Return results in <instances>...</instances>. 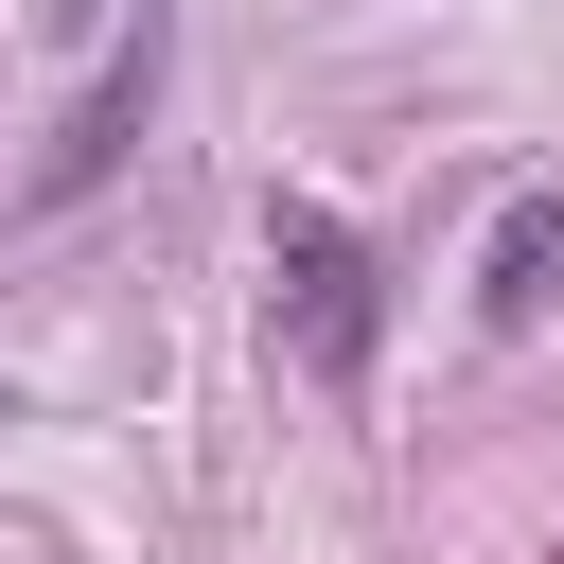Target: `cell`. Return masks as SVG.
<instances>
[{
    "instance_id": "cell-1",
    "label": "cell",
    "mask_w": 564,
    "mask_h": 564,
    "mask_svg": "<svg viewBox=\"0 0 564 564\" xmlns=\"http://www.w3.org/2000/svg\"><path fill=\"white\" fill-rule=\"evenodd\" d=\"M264 317H282V352L317 388H352L370 370V247L335 212H264Z\"/></svg>"
},
{
    "instance_id": "cell-2",
    "label": "cell",
    "mask_w": 564,
    "mask_h": 564,
    "mask_svg": "<svg viewBox=\"0 0 564 564\" xmlns=\"http://www.w3.org/2000/svg\"><path fill=\"white\" fill-rule=\"evenodd\" d=\"M546 282H564V194H511L494 212V264H476V317L511 335V317H546Z\"/></svg>"
},
{
    "instance_id": "cell-3",
    "label": "cell",
    "mask_w": 564,
    "mask_h": 564,
    "mask_svg": "<svg viewBox=\"0 0 564 564\" xmlns=\"http://www.w3.org/2000/svg\"><path fill=\"white\" fill-rule=\"evenodd\" d=\"M141 106H159V35H141V53H123V70H106V88H88V106H70V141H53V159H35V194H88V176H106V159H123V123H141Z\"/></svg>"
},
{
    "instance_id": "cell-4",
    "label": "cell",
    "mask_w": 564,
    "mask_h": 564,
    "mask_svg": "<svg viewBox=\"0 0 564 564\" xmlns=\"http://www.w3.org/2000/svg\"><path fill=\"white\" fill-rule=\"evenodd\" d=\"M53 18H106V0H53Z\"/></svg>"
}]
</instances>
